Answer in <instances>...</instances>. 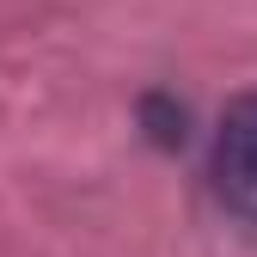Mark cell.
Wrapping results in <instances>:
<instances>
[{
  "instance_id": "obj_1",
  "label": "cell",
  "mask_w": 257,
  "mask_h": 257,
  "mask_svg": "<svg viewBox=\"0 0 257 257\" xmlns=\"http://www.w3.org/2000/svg\"><path fill=\"white\" fill-rule=\"evenodd\" d=\"M208 178H214V196L227 202L239 220L257 227V92H245V98L227 104L220 135H214Z\"/></svg>"
}]
</instances>
